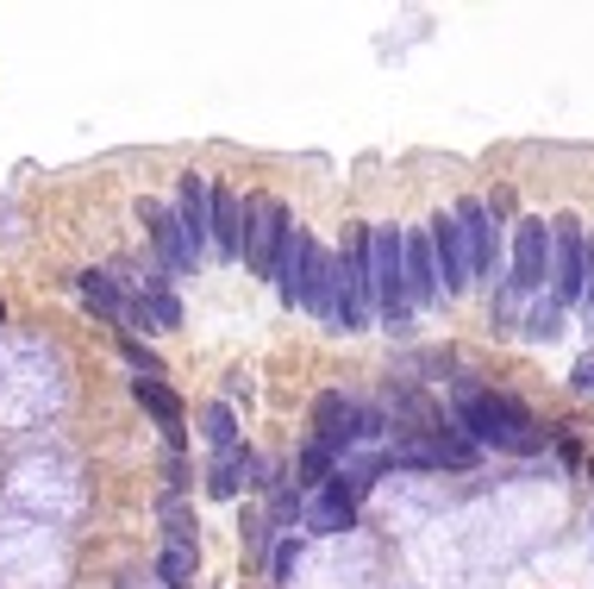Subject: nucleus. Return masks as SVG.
Wrapping results in <instances>:
<instances>
[{
  "label": "nucleus",
  "mask_w": 594,
  "mask_h": 589,
  "mask_svg": "<svg viewBox=\"0 0 594 589\" xmlns=\"http://www.w3.org/2000/svg\"><path fill=\"white\" fill-rule=\"evenodd\" d=\"M450 427L482 445V452H513V458H532L545 433H539V414L525 408L520 395H507V389H482V383H457V414H450Z\"/></svg>",
  "instance_id": "obj_1"
},
{
  "label": "nucleus",
  "mask_w": 594,
  "mask_h": 589,
  "mask_svg": "<svg viewBox=\"0 0 594 589\" xmlns=\"http://www.w3.org/2000/svg\"><path fill=\"white\" fill-rule=\"evenodd\" d=\"M370 282H375V320L388 333H407L413 302H407V232L400 226H370Z\"/></svg>",
  "instance_id": "obj_2"
},
{
  "label": "nucleus",
  "mask_w": 594,
  "mask_h": 589,
  "mask_svg": "<svg viewBox=\"0 0 594 589\" xmlns=\"http://www.w3.org/2000/svg\"><path fill=\"white\" fill-rule=\"evenodd\" d=\"M375 320V282H370V220L345 232L338 251V327L332 333H370Z\"/></svg>",
  "instance_id": "obj_3"
},
{
  "label": "nucleus",
  "mask_w": 594,
  "mask_h": 589,
  "mask_svg": "<svg viewBox=\"0 0 594 589\" xmlns=\"http://www.w3.org/2000/svg\"><path fill=\"white\" fill-rule=\"evenodd\" d=\"M295 213L275 201V195H245V270L250 277H270L282 270V257L295 245Z\"/></svg>",
  "instance_id": "obj_4"
},
{
  "label": "nucleus",
  "mask_w": 594,
  "mask_h": 589,
  "mask_svg": "<svg viewBox=\"0 0 594 589\" xmlns=\"http://www.w3.org/2000/svg\"><path fill=\"white\" fill-rule=\"evenodd\" d=\"M545 295L564 314L582 308V295H589V226L576 213H557L550 220V289Z\"/></svg>",
  "instance_id": "obj_5"
},
{
  "label": "nucleus",
  "mask_w": 594,
  "mask_h": 589,
  "mask_svg": "<svg viewBox=\"0 0 594 589\" xmlns=\"http://www.w3.org/2000/svg\"><path fill=\"white\" fill-rule=\"evenodd\" d=\"M507 289H513L520 302H539L550 289V226L539 213H525L520 226H513V270H507Z\"/></svg>",
  "instance_id": "obj_6"
},
{
  "label": "nucleus",
  "mask_w": 594,
  "mask_h": 589,
  "mask_svg": "<svg viewBox=\"0 0 594 589\" xmlns=\"http://www.w3.org/2000/svg\"><path fill=\"white\" fill-rule=\"evenodd\" d=\"M175 220H182V238H188V257H207L213 251V182L207 176H188L175 182Z\"/></svg>",
  "instance_id": "obj_7"
},
{
  "label": "nucleus",
  "mask_w": 594,
  "mask_h": 589,
  "mask_svg": "<svg viewBox=\"0 0 594 589\" xmlns=\"http://www.w3.org/2000/svg\"><path fill=\"white\" fill-rule=\"evenodd\" d=\"M457 213V226H463V251H470V277L475 282H495L500 270V238H495V213H488V201H457L450 207Z\"/></svg>",
  "instance_id": "obj_8"
},
{
  "label": "nucleus",
  "mask_w": 594,
  "mask_h": 589,
  "mask_svg": "<svg viewBox=\"0 0 594 589\" xmlns=\"http://www.w3.org/2000/svg\"><path fill=\"white\" fill-rule=\"evenodd\" d=\"M425 238H432V263H438V289L450 295H463L470 289V251H463V226H457V213H438V220H425Z\"/></svg>",
  "instance_id": "obj_9"
},
{
  "label": "nucleus",
  "mask_w": 594,
  "mask_h": 589,
  "mask_svg": "<svg viewBox=\"0 0 594 589\" xmlns=\"http://www.w3.org/2000/svg\"><path fill=\"white\" fill-rule=\"evenodd\" d=\"M138 220H145V232H150V245H157V257H163L170 282H175V277H188V270H195V257H188V238H182V220H175V207L145 201V207H138Z\"/></svg>",
  "instance_id": "obj_10"
},
{
  "label": "nucleus",
  "mask_w": 594,
  "mask_h": 589,
  "mask_svg": "<svg viewBox=\"0 0 594 589\" xmlns=\"http://www.w3.org/2000/svg\"><path fill=\"white\" fill-rule=\"evenodd\" d=\"M350 420H357V402H350L345 389H320V395H313V439H320L338 464L350 458Z\"/></svg>",
  "instance_id": "obj_11"
},
{
  "label": "nucleus",
  "mask_w": 594,
  "mask_h": 589,
  "mask_svg": "<svg viewBox=\"0 0 594 589\" xmlns=\"http://www.w3.org/2000/svg\"><path fill=\"white\" fill-rule=\"evenodd\" d=\"M132 395H138V408L163 427V439H170V445H182V439H188V408H182V395H175L163 377H132Z\"/></svg>",
  "instance_id": "obj_12"
},
{
  "label": "nucleus",
  "mask_w": 594,
  "mask_h": 589,
  "mask_svg": "<svg viewBox=\"0 0 594 589\" xmlns=\"http://www.w3.org/2000/svg\"><path fill=\"white\" fill-rule=\"evenodd\" d=\"M407 302H413V314L432 308V302H445L438 263H432V238H425V232H407Z\"/></svg>",
  "instance_id": "obj_13"
},
{
  "label": "nucleus",
  "mask_w": 594,
  "mask_h": 589,
  "mask_svg": "<svg viewBox=\"0 0 594 589\" xmlns=\"http://www.w3.org/2000/svg\"><path fill=\"white\" fill-rule=\"evenodd\" d=\"M213 251L245 257V195L225 182H213Z\"/></svg>",
  "instance_id": "obj_14"
},
{
  "label": "nucleus",
  "mask_w": 594,
  "mask_h": 589,
  "mask_svg": "<svg viewBox=\"0 0 594 589\" xmlns=\"http://www.w3.org/2000/svg\"><path fill=\"white\" fill-rule=\"evenodd\" d=\"M300 527H307V533H345V527H357V502H350V495H338V489L325 483L320 495H307V508H300Z\"/></svg>",
  "instance_id": "obj_15"
},
{
  "label": "nucleus",
  "mask_w": 594,
  "mask_h": 589,
  "mask_svg": "<svg viewBox=\"0 0 594 589\" xmlns=\"http://www.w3.org/2000/svg\"><path fill=\"white\" fill-rule=\"evenodd\" d=\"M75 289H82V302H88V308H95L100 320H107V327L132 320V302L120 295V282L107 277V270H82V277H75Z\"/></svg>",
  "instance_id": "obj_16"
},
{
  "label": "nucleus",
  "mask_w": 594,
  "mask_h": 589,
  "mask_svg": "<svg viewBox=\"0 0 594 589\" xmlns=\"http://www.w3.org/2000/svg\"><path fill=\"white\" fill-rule=\"evenodd\" d=\"M157 577H163V589H195V577H200V545L195 539H163Z\"/></svg>",
  "instance_id": "obj_17"
},
{
  "label": "nucleus",
  "mask_w": 594,
  "mask_h": 589,
  "mask_svg": "<svg viewBox=\"0 0 594 589\" xmlns=\"http://www.w3.org/2000/svg\"><path fill=\"white\" fill-rule=\"evenodd\" d=\"M332 477H338V458L325 452L320 439H307V445L295 452V489H300V495H320Z\"/></svg>",
  "instance_id": "obj_18"
},
{
  "label": "nucleus",
  "mask_w": 594,
  "mask_h": 589,
  "mask_svg": "<svg viewBox=\"0 0 594 589\" xmlns=\"http://www.w3.org/2000/svg\"><path fill=\"white\" fill-rule=\"evenodd\" d=\"M132 320H145L150 333H175V327H182V302H175L170 289H145V295L132 302Z\"/></svg>",
  "instance_id": "obj_19"
},
{
  "label": "nucleus",
  "mask_w": 594,
  "mask_h": 589,
  "mask_svg": "<svg viewBox=\"0 0 594 589\" xmlns=\"http://www.w3.org/2000/svg\"><path fill=\"white\" fill-rule=\"evenodd\" d=\"M200 433H207V445H213V458L238 452V414L225 408V402H213V408L200 414Z\"/></svg>",
  "instance_id": "obj_20"
},
{
  "label": "nucleus",
  "mask_w": 594,
  "mask_h": 589,
  "mask_svg": "<svg viewBox=\"0 0 594 589\" xmlns=\"http://www.w3.org/2000/svg\"><path fill=\"white\" fill-rule=\"evenodd\" d=\"M557 333H564V308H557L550 295H539V302L525 308V339H532V345H550Z\"/></svg>",
  "instance_id": "obj_21"
},
{
  "label": "nucleus",
  "mask_w": 594,
  "mask_h": 589,
  "mask_svg": "<svg viewBox=\"0 0 594 589\" xmlns=\"http://www.w3.org/2000/svg\"><path fill=\"white\" fill-rule=\"evenodd\" d=\"M120 352H125V364H132L138 377H163V358L150 352L145 339H132V333H125V339H120Z\"/></svg>",
  "instance_id": "obj_22"
},
{
  "label": "nucleus",
  "mask_w": 594,
  "mask_h": 589,
  "mask_svg": "<svg viewBox=\"0 0 594 589\" xmlns=\"http://www.w3.org/2000/svg\"><path fill=\"white\" fill-rule=\"evenodd\" d=\"M295 564H300V545H295V539H275V552H270V584H288V577H295Z\"/></svg>",
  "instance_id": "obj_23"
},
{
  "label": "nucleus",
  "mask_w": 594,
  "mask_h": 589,
  "mask_svg": "<svg viewBox=\"0 0 594 589\" xmlns=\"http://www.w3.org/2000/svg\"><path fill=\"white\" fill-rule=\"evenodd\" d=\"M245 552H275V539H270V514H245Z\"/></svg>",
  "instance_id": "obj_24"
},
{
  "label": "nucleus",
  "mask_w": 594,
  "mask_h": 589,
  "mask_svg": "<svg viewBox=\"0 0 594 589\" xmlns=\"http://www.w3.org/2000/svg\"><path fill=\"white\" fill-rule=\"evenodd\" d=\"M570 389H576V395H594V352L570 370Z\"/></svg>",
  "instance_id": "obj_25"
},
{
  "label": "nucleus",
  "mask_w": 594,
  "mask_h": 589,
  "mask_svg": "<svg viewBox=\"0 0 594 589\" xmlns=\"http://www.w3.org/2000/svg\"><path fill=\"white\" fill-rule=\"evenodd\" d=\"M0 320H7V308H0Z\"/></svg>",
  "instance_id": "obj_26"
},
{
  "label": "nucleus",
  "mask_w": 594,
  "mask_h": 589,
  "mask_svg": "<svg viewBox=\"0 0 594 589\" xmlns=\"http://www.w3.org/2000/svg\"><path fill=\"white\" fill-rule=\"evenodd\" d=\"M589 477H594V470H589Z\"/></svg>",
  "instance_id": "obj_27"
}]
</instances>
